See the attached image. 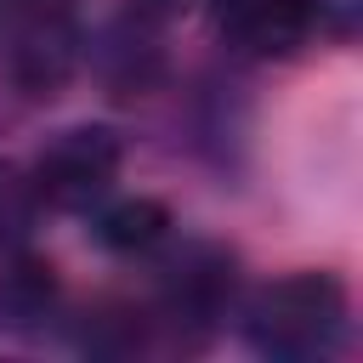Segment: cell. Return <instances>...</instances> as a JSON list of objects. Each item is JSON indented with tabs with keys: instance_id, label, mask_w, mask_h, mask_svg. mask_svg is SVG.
Wrapping results in <instances>:
<instances>
[{
	"instance_id": "cell-3",
	"label": "cell",
	"mask_w": 363,
	"mask_h": 363,
	"mask_svg": "<svg viewBox=\"0 0 363 363\" xmlns=\"http://www.w3.org/2000/svg\"><path fill=\"white\" fill-rule=\"evenodd\" d=\"M221 34L250 57H289L318 23V0H216Z\"/></svg>"
},
{
	"instance_id": "cell-5",
	"label": "cell",
	"mask_w": 363,
	"mask_h": 363,
	"mask_svg": "<svg viewBox=\"0 0 363 363\" xmlns=\"http://www.w3.org/2000/svg\"><path fill=\"white\" fill-rule=\"evenodd\" d=\"M34 187L28 182H17V170H0V238H17L23 227H28V216H34Z\"/></svg>"
},
{
	"instance_id": "cell-4",
	"label": "cell",
	"mask_w": 363,
	"mask_h": 363,
	"mask_svg": "<svg viewBox=\"0 0 363 363\" xmlns=\"http://www.w3.org/2000/svg\"><path fill=\"white\" fill-rule=\"evenodd\" d=\"M164 233H170V210H164L159 199H119V204H108L102 221H96V238H102L108 250H119V255L153 250Z\"/></svg>"
},
{
	"instance_id": "cell-1",
	"label": "cell",
	"mask_w": 363,
	"mask_h": 363,
	"mask_svg": "<svg viewBox=\"0 0 363 363\" xmlns=\"http://www.w3.org/2000/svg\"><path fill=\"white\" fill-rule=\"evenodd\" d=\"M346 323V295L329 272H295V278H278L267 284L255 301H250V318H244V335L255 352L267 357H289V363H306L318 352L335 346Z\"/></svg>"
},
{
	"instance_id": "cell-2",
	"label": "cell",
	"mask_w": 363,
	"mask_h": 363,
	"mask_svg": "<svg viewBox=\"0 0 363 363\" xmlns=\"http://www.w3.org/2000/svg\"><path fill=\"white\" fill-rule=\"evenodd\" d=\"M119 136L108 125H74V130H57L45 142V153L34 159V199L51 204V210H91L96 199H108L113 176H119Z\"/></svg>"
}]
</instances>
